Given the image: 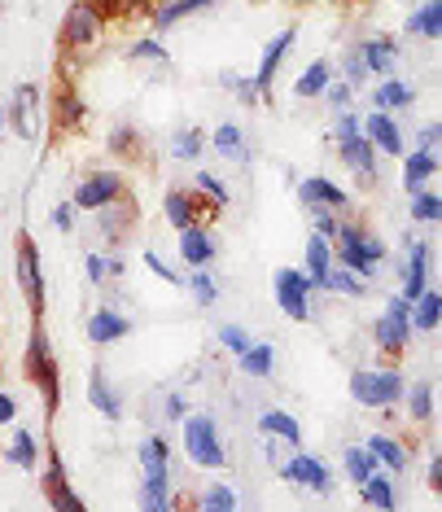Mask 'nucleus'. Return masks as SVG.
I'll list each match as a JSON object with an SVG mask.
<instances>
[{"mask_svg": "<svg viewBox=\"0 0 442 512\" xmlns=\"http://www.w3.org/2000/svg\"><path fill=\"white\" fill-rule=\"evenodd\" d=\"M342 469H346V477H351V482L359 486V482H364V477H368L372 469H381V464L368 456V447H346V456H342Z\"/></svg>", "mask_w": 442, "mask_h": 512, "instance_id": "obj_42", "label": "nucleus"}, {"mask_svg": "<svg viewBox=\"0 0 442 512\" xmlns=\"http://www.w3.org/2000/svg\"><path fill=\"white\" fill-rule=\"evenodd\" d=\"M429 259H434V254H429L425 241H412V246H407V259H403V272H399V281H403L399 294L407 302L421 294V289H429Z\"/></svg>", "mask_w": 442, "mask_h": 512, "instance_id": "obj_17", "label": "nucleus"}, {"mask_svg": "<svg viewBox=\"0 0 442 512\" xmlns=\"http://www.w3.org/2000/svg\"><path fill=\"white\" fill-rule=\"evenodd\" d=\"M22 368H27V377L40 386L44 407H49V412H57V403H62V377H57V355H53L49 333H44V324H40V320L31 324V337H27V355H22Z\"/></svg>", "mask_w": 442, "mask_h": 512, "instance_id": "obj_2", "label": "nucleus"}, {"mask_svg": "<svg viewBox=\"0 0 442 512\" xmlns=\"http://www.w3.org/2000/svg\"><path fill=\"white\" fill-rule=\"evenodd\" d=\"M106 22L110 18L101 14L92 0H75L62 18V44L66 49H92V44L101 40V31H106Z\"/></svg>", "mask_w": 442, "mask_h": 512, "instance_id": "obj_6", "label": "nucleus"}, {"mask_svg": "<svg viewBox=\"0 0 442 512\" xmlns=\"http://www.w3.org/2000/svg\"><path fill=\"white\" fill-rule=\"evenodd\" d=\"M18 285H22V294H27L31 320H40L44 316V272H40V254L31 246L27 232L18 237Z\"/></svg>", "mask_w": 442, "mask_h": 512, "instance_id": "obj_9", "label": "nucleus"}, {"mask_svg": "<svg viewBox=\"0 0 442 512\" xmlns=\"http://www.w3.org/2000/svg\"><path fill=\"white\" fill-rule=\"evenodd\" d=\"M92 5H97L106 18H119V14H132V9H141L145 0H92Z\"/></svg>", "mask_w": 442, "mask_h": 512, "instance_id": "obj_53", "label": "nucleus"}, {"mask_svg": "<svg viewBox=\"0 0 442 512\" xmlns=\"http://www.w3.org/2000/svg\"><path fill=\"white\" fill-rule=\"evenodd\" d=\"M298 202L307 206H324V211H333V215H342L346 206H351V193L342 189V184H333V180H324V176H311V180H302L298 184Z\"/></svg>", "mask_w": 442, "mask_h": 512, "instance_id": "obj_14", "label": "nucleus"}, {"mask_svg": "<svg viewBox=\"0 0 442 512\" xmlns=\"http://www.w3.org/2000/svg\"><path fill=\"white\" fill-rule=\"evenodd\" d=\"M407 36L442 40V0H421V9L407 18Z\"/></svg>", "mask_w": 442, "mask_h": 512, "instance_id": "obj_32", "label": "nucleus"}, {"mask_svg": "<svg viewBox=\"0 0 442 512\" xmlns=\"http://www.w3.org/2000/svg\"><path fill=\"white\" fill-rule=\"evenodd\" d=\"M416 101V88L407 79H381L372 88V110H386V114H399V110H412Z\"/></svg>", "mask_w": 442, "mask_h": 512, "instance_id": "obj_27", "label": "nucleus"}, {"mask_svg": "<svg viewBox=\"0 0 442 512\" xmlns=\"http://www.w3.org/2000/svg\"><path fill=\"white\" fill-rule=\"evenodd\" d=\"M359 57H364L368 75H390L394 62H399V44H394L390 36H372L359 44Z\"/></svg>", "mask_w": 442, "mask_h": 512, "instance_id": "obj_28", "label": "nucleus"}, {"mask_svg": "<svg viewBox=\"0 0 442 512\" xmlns=\"http://www.w3.org/2000/svg\"><path fill=\"white\" fill-rule=\"evenodd\" d=\"M0 9H5V0H0Z\"/></svg>", "mask_w": 442, "mask_h": 512, "instance_id": "obj_62", "label": "nucleus"}, {"mask_svg": "<svg viewBox=\"0 0 442 512\" xmlns=\"http://www.w3.org/2000/svg\"><path fill=\"white\" fill-rule=\"evenodd\" d=\"M438 145H442V123H425L421 132H416V149H434L438 154Z\"/></svg>", "mask_w": 442, "mask_h": 512, "instance_id": "obj_54", "label": "nucleus"}, {"mask_svg": "<svg viewBox=\"0 0 442 512\" xmlns=\"http://www.w3.org/2000/svg\"><path fill=\"white\" fill-rule=\"evenodd\" d=\"M84 272H88L92 285H106V281H110V276H106V259H101V254H88V259H84Z\"/></svg>", "mask_w": 442, "mask_h": 512, "instance_id": "obj_55", "label": "nucleus"}, {"mask_svg": "<svg viewBox=\"0 0 442 512\" xmlns=\"http://www.w3.org/2000/svg\"><path fill=\"white\" fill-rule=\"evenodd\" d=\"M342 79H346V84H351V88H364L368 84V66H364V57H359V49H351V53H346L342 57Z\"/></svg>", "mask_w": 442, "mask_h": 512, "instance_id": "obj_47", "label": "nucleus"}, {"mask_svg": "<svg viewBox=\"0 0 442 512\" xmlns=\"http://www.w3.org/2000/svg\"><path fill=\"white\" fill-rule=\"evenodd\" d=\"M329 84H333V66H329V62H311L307 71L298 75L294 97H302V101H307V97H320V92L329 88Z\"/></svg>", "mask_w": 442, "mask_h": 512, "instance_id": "obj_36", "label": "nucleus"}, {"mask_svg": "<svg viewBox=\"0 0 442 512\" xmlns=\"http://www.w3.org/2000/svg\"><path fill=\"white\" fill-rule=\"evenodd\" d=\"M407 211H412L416 224H442V197H438V193H429V189H416V193H412V206H407Z\"/></svg>", "mask_w": 442, "mask_h": 512, "instance_id": "obj_41", "label": "nucleus"}, {"mask_svg": "<svg viewBox=\"0 0 442 512\" xmlns=\"http://www.w3.org/2000/svg\"><path fill=\"white\" fill-rule=\"evenodd\" d=\"M92 215H97L101 237H110V246H119V241L127 237V228L136 224V206H132V197H123V193L101 206V211H92Z\"/></svg>", "mask_w": 442, "mask_h": 512, "instance_id": "obj_15", "label": "nucleus"}, {"mask_svg": "<svg viewBox=\"0 0 442 512\" xmlns=\"http://www.w3.org/2000/svg\"><path fill=\"white\" fill-rule=\"evenodd\" d=\"M359 132H364V127H359V119H355L351 110H342V114L333 119V141H337V145L351 141V136H359Z\"/></svg>", "mask_w": 442, "mask_h": 512, "instance_id": "obj_52", "label": "nucleus"}, {"mask_svg": "<svg viewBox=\"0 0 442 512\" xmlns=\"http://www.w3.org/2000/svg\"><path fill=\"white\" fill-rule=\"evenodd\" d=\"M158 464H171V442L162 434H149L141 442V469H158Z\"/></svg>", "mask_w": 442, "mask_h": 512, "instance_id": "obj_45", "label": "nucleus"}, {"mask_svg": "<svg viewBox=\"0 0 442 512\" xmlns=\"http://www.w3.org/2000/svg\"><path fill=\"white\" fill-rule=\"evenodd\" d=\"M219 346L224 351H232V355H241L250 346V333L241 329V324H219Z\"/></svg>", "mask_w": 442, "mask_h": 512, "instance_id": "obj_49", "label": "nucleus"}, {"mask_svg": "<svg viewBox=\"0 0 442 512\" xmlns=\"http://www.w3.org/2000/svg\"><path fill=\"white\" fill-rule=\"evenodd\" d=\"M106 276H110V281H119V276H127V263L119 259V254H110V259H106Z\"/></svg>", "mask_w": 442, "mask_h": 512, "instance_id": "obj_60", "label": "nucleus"}, {"mask_svg": "<svg viewBox=\"0 0 442 512\" xmlns=\"http://www.w3.org/2000/svg\"><path fill=\"white\" fill-rule=\"evenodd\" d=\"M364 447H368V456L377 460L386 473H394V477L407 473V464H412V451H407L399 438H390V434H372Z\"/></svg>", "mask_w": 442, "mask_h": 512, "instance_id": "obj_23", "label": "nucleus"}, {"mask_svg": "<svg viewBox=\"0 0 442 512\" xmlns=\"http://www.w3.org/2000/svg\"><path fill=\"white\" fill-rule=\"evenodd\" d=\"M425 482H429V491H442V456L429 460V477H425Z\"/></svg>", "mask_w": 442, "mask_h": 512, "instance_id": "obj_59", "label": "nucleus"}, {"mask_svg": "<svg viewBox=\"0 0 442 512\" xmlns=\"http://www.w3.org/2000/svg\"><path fill=\"white\" fill-rule=\"evenodd\" d=\"M333 263L351 267L359 281H372L377 267L386 263V241H381L377 232H368L364 224H355V219H337V228H333Z\"/></svg>", "mask_w": 442, "mask_h": 512, "instance_id": "obj_1", "label": "nucleus"}, {"mask_svg": "<svg viewBox=\"0 0 442 512\" xmlns=\"http://www.w3.org/2000/svg\"><path fill=\"white\" fill-rule=\"evenodd\" d=\"M180 259H184V267H211L215 263V237L202 219L189 228H180Z\"/></svg>", "mask_w": 442, "mask_h": 512, "instance_id": "obj_16", "label": "nucleus"}, {"mask_svg": "<svg viewBox=\"0 0 442 512\" xmlns=\"http://www.w3.org/2000/svg\"><path fill=\"white\" fill-rule=\"evenodd\" d=\"M272 289H276V302H281V311L289 320H311V276L302 272V267H281V272L272 276Z\"/></svg>", "mask_w": 442, "mask_h": 512, "instance_id": "obj_7", "label": "nucleus"}, {"mask_svg": "<svg viewBox=\"0 0 442 512\" xmlns=\"http://www.w3.org/2000/svg\"><path fill=\"white\" fill-rule=\"evenodd\" d=\"M141 508H149V512H171V508H176V499H171V464L145 469V482H141Z\"/></svg>", "mask_w": 442, "mask_h": 512, "instance_id": "obj_20", "label": "nucleus"}, {"mask_svg": "<svg viewBox=\"0 0 442 512\" xmlns=\"http://www.w3.org/2000/svg\"><path fill=\"white\" fill-rule=\"evenodd\" d=\"M294 36H298V31H294V27H285V31H276V36L267 40V49H263V57H259V71H254V79H250L259 97H272L276 71H281V62L289 57V49H294Z\"/></svg>", "mask_w": 442, "mask_h": 512, "instance_id": "obj_10", "label": "nucleus"}, {"mask_svg": "<svg viewBox=\"0 0 442 512\" xmlns=\"http://www.w3.org/2000/svg\"><path fill=\"white\" fill-rule=\"evenodd\" d=\"M412 302L403 294H394L386 302V311H381L377 320H372V342L381 346L386 355H403L407 346H412Z\"/></svg>", "mask_w": 442, "mask_h": 512, "instance_id": "obj_5", "label": "nucleus"}, {"mask_svg": "<svg viewBox=\"0 0 442 512\" xmlns=\"http://www.w3.org/2000/svg\"><path fill=\"white\" fill-rule=\"evenodd\" d=\"M5 460H9V464H18V469H36V460H40L36 438H31L27 429H18L14 442H9V451H5Z\"/></svg>", "mask_w": 442, "mask_h": 512, "instance_id": "obj_40", "label": "nucleus"}, {"mask_svg": "<svg viewBox=\"0 0 442 512\" xmlns=\"http://www.w3.org/2000/svg\"><path fill=\"white\" fill-rule=\"evenodd\" d=\"M219 0H162V5H154V14H149V27L154 31H171L176 22L193 18V14H206V9H215Z\"/></svg>", "mask_w": 442, "mask_h": 512, "instance_id": "obj_21", "label": "nucleus"}, {"mask_svg": "<svg viewBox=\"0 0 442 512\" xmlns=\"http://www.w3.org/2000/svg\"><path fill=\"white\" fill-rule=\"evenodd\" d=\"M237 368L246 372V377H272V368H276V346H272V342H250L246 351L237 355Z\"/></svg>", "mask_w": 442, "mask_h": 512, "instance_id": "obj_33", "label": "nucleus"}, {"mask_svg": "<svg viewBox=\"0 0 442 512\" xmlns=\"http://www.w3.org/2000/svg\"><path fill=\"white\" fill-rule=\"evenodd\" d=\"M403 372L399 368H359L351 372V399L368 412H390L403 403Z\"/></svg>", "mask_w": 442, "mask_h": 512, "instance_id": "obj_3", "label": "nucleus"}, {"mask_svg": "<svg viewBox=\"0 0 442 512\" xmlns=\"http://www.w3.org/2000/svg\"><path fill=\"white\" fill-rule=\"evenodd\" d=\"M276 473H281V482H294V486H302V491H316V495H329V491H333V473H329V464L316 460V456H307L302 447H298V456H294V460L276 464Z\"/></svg>", "mask_w": 442, "mask_h": 512, "instance_id": "obj_8", "label": "nucleus"}, {"mask_svg": "<svg viewBox=\"0 0 442 512\" xmlns=\"http://www.w3.org/2000/svg\"><path fill=\"white\" fill-rule=\"evenodd\" d=\"M136 145H141V132H136V127H114L110 132V154H132Z\"/></svg>", "mask_w": 442, "mask_h": 512, "instance_id": "obj_50", "label": "nucleus"}, {"mask_svg": "<svg viewBox=\"0 0 442 512\" xmlns=\"http://www.w3.org/2000/svg\"><path fill=\"white\" fill-rule=\"evenodd\" d=\"M184 285H189V294L197 298V307H215L219 285H215V276L206 272V267H189V276H184Z\"/></svg>", "mask_w": 442, "mask_h": 512, "instance_id": "obj_39", "label": "nucleus"}, {"mask_svg": "<svg viewBox=\"0 0 442 512\" xmlns=\"http://www.w3.org/2000/svg\"><path fill=\"white\" fill-rule=\"evenodd\" d=\"M193 193H197V197H211V202H206V206H211V211H224V206L232 202V197H228V189H224V184H219V180L211 176V171H197V184H193Z\"/></svg>", "mask_w": 442, "mask_h": 512, "instance_id": "obj_44", "label": "nucleus"}, {"mask_svg": "<svg viewBox=\"0 0 442 512\" xmlns=\"http://www.w3.org/2000/svg\"><path fill=\"white\" fill-rule=\"evenodd\" d=\"M132 333V320L119 316L114 307H97L88 320V342L92 346H110V342H123V337Z\"/></svg>", "mask_w": 442, "mask_h": 512, "instance_id": "obj_19", "label": "nucleus"}, {"mask_svg": "<svg viewBox=\"0 0 442 512\" xmlns=\"http://www.w3.org/2000/svg\"><path fill=\"white\" fill-rule=\"evenodd\" d=\"M259 429L267 438H281L285 447H298V442H302V425L289 412H281V407H267V412H259Z\"/></svg>", "mask_w": 442, "mask_h": 512, "instance_id": "obj_30", "label": "nucleus"}, {"mask_svg": "<svg viewBox=\"0 0 442 512\" xmlns=\"http://www.w3.org/2000/svg\"><path fill=\"white\" fill-rule=\"evenodd\" d=\"M14 416H18L14 394H5V390H0V425H14Z\"/></svg>", "mask_w": 442, "mask_h": 512, "instance_id": "obj_58", "label": "nucleus"}, {"mask_svg": "<svg viewBox=\"0 0 442 512\" xmlns=\"http://www.w3.org/2000/svg\"><path fill=\"white\" fill-rule=\"evenodd\" d=\"M359 127H364V136L372 145H377V154H390V158H403L407 145H403V127L394 123V114L386 110H372L368 119H359Z\"/></svg>", "mask_w": 442, "mask_h": 512, "instance_id": "obj_11", "label": "nucleus"}, {"mask_svg": "<svg viewBox=\"0 0 442 512\" xmlns=\"http://www.w3.org/2000/svg\"><path fill=\"white\" fill-rule=\"evenodd\" d=\"M206 149V136L197 132V127H180L176 136H171V158L176 162H197Z\"/></svg>", "mask_w": 442, "mask_h": 512, "instance_id": "obj_37", "label": "nucleus"}, {"mask_svg": "<svg viewBox=\"0 0 442 512\" xmlns=\"http://www.w3.org/2000/svg\"><path fill=\"white\" fill-rule=\"evenodd\" d=\"M57 114H62V119H57L62 127H79V119H84V101H79L71 88H62L57 92Z\"/></svg>", "mask_w": 442, "mask_h": 512, "instance_id": "obj_46", "label": "nucleus"}, {"mask_svg": "<svg viewBox=\"0 0 442 512\" xmlns=\"http://www.w3.org/2000/svg\"><path fill=\"white\" fill-rule=\"evenodd\" d=\"M211 145H215V154H219V158H228V162H246V158H250V149H246V132H241L237 123H219Z\"/></svg>", "mask_w": 442, "mask_h": 512, "instance_id": "obj_35", "label": "nucleus"}, {"mask_svg": "<svg viewBox=\"0 0 442 512\" xmlns=\"http://www.w3.org/2000/svg\"><path fill=\"white\" fill-rule=\"evenodd\" d=\"M320 97H324V101H329V106H333L337 114H342V110H351V101H355V88H351V84H346V79H333V84H329V88H324V92H320Z\"/></svg>", "mask_w": 442, "mask_h": 512, "instance_id": "obj_48", "label": "nucleus"}, {"mask_svg": "<svg viewBox=\"0 0 442 512\" xmlns=\"http://www.w3.org/2000/svg\"><path fill=\"white\" fill-rule=\"evenodd\" d=\"M119 193H123V176H119V171H92V176L75 189V206H79V211H101V206L114 202Z\"/></svg>", "mask_w": 442, "mask_h": 512, "instance_id": "obj_12", "label": "nucleus"}, {"mask_svg": "<svg viewBox=\"0 0 442 512\" xmlns=\"http://www.w3.org/2000/svg\"><path fill=\"white\" fill-rule=\"evenodd\" d=\"M329 267H333V241L324 237V232H311L307 246H302V272L311 276V289H320Z\"/></svg>", "mask_w": 442, "mask_h": 512, "instance_id": "obj_25", "label": "nucleus"}, {"mask_svg": "<svg viewBox=\"0 0 442 512\" xmlns=\"http://www.w3.org/2000/svg\"><path fill=\"white\" fill-rule=\"evenodd\" d=\"M53 228H62V232H71V224H75V202H62V206H53Z\"/></svg>", "mask_w": 442, "mask_h": 512, "instance_id": "obj_56", "label": "nucleus"}, {"mask_svg": "<svg viewBox=\"0 0 442 512\" xmlns=\"http://www.w3.org/2000/svg\"><path fill=\"white\" fill-rule=\"evenodd\" d=\"M197 508H202V512H232V508H241V499H237V491H232V486L211 482L202 495H197Z\"/></svg>", "mask_w": 442, "mask_h": 512, "instance_id": "obj_38", "label": "nucleus"}, {"mask_svg": "<svg viewBox=\"0 0 442 512\" xmlns=\"http://www.w3.org/2000/svg\"><path fill=\"white\" fill-rule=\"evenodd\" d=\"M359 499H364L368 508H381V512H390V508H399V491H394V473L386 469H372L364 482H359Z\"/></svg>", "mask_w": 442, "mask_h": 512, "instance_id": "obj_24", "label": "nucleus"}, {"mask_svg": "<svg viewBox=\"0 0 442 512\" xmlns=\"http://www.w3.org/2000/svg\"><path fill=\"white\" fill-rule=\"evenodd\" d=\"M403 399H407V416H412L416 425L434 421V381H429V377L412 381V386H403Z\"/></svg>", "mask_w": 442, "mask_h": 512, "instance_id": "obj_31", "label": "nucleus"}, {"mask_svg": "<svg viewBox=\"0 0 442 512\" xmlns=\"http://www.w3.org/2000/svg\"><path fill=\"white\" fill-rule=\"evenodd\" d=\"M180 429H184V451H189V460L197 464V469H224L228 451H224V438H219L215 416L189 412L180 421Z\"/></svg>", "mask_w": 442, "mask_h": 512, "instance_id": "obj_4", "label": "nucleus"}, {"mask_svg": "<svg viewBox=\"0 0 442 512\" xmlns=\"http://www.w3.org/2000/svg\"><path fill=\"white\" fill-rule=\"evenodd\" d=\"M337 154H342V167L351 171L355 180L377 184V145H372L364 132L351 136V141H342V145H337Z\"/></svg>", "mask_w": 442, "mask_h": 512, "instance_id": "obj_13", "label": "nucleus"}, {"mask_svg": "<svg viewBox=\"0 0 442 512\" xmlns=\"http://www.w3.org/2000/svg\"><path fill=\"white\" fill-rule=\"evenodd\" d=\"M438 154L434 149H412V154H403V189L407 193H416V189H425L429 180L438 176Z\"/></svg>", "mask_w": 442, "mask_h": 512, "instance_id": "obj_26", "label": "nucleus"}, {"mask_svg": "<svg viewBox=\"0 0 442 512\" xmlns=\"http://www.w3.org/2000/svg\"><path fill=\"white\" fill-rule=\"evenodd\" d=\"M5 123H9V119H5V106H0V136H5Z\"/></svg>", "mask_w": 442, "mask_h": 512, "instance_id": "obj_61", "label": "nucleus"}, {"mask_svg": "<svg viewBox=\"0 0 442 512\" xmlns=\"http://www.w3.org/2000/svg\"><path fill=\"white\" fill-rule=\"evenodd\" d=\"M320 289H324V294H342V298H364V294H368V281H359V276L351 272V267L333 263L329 272H324Z\"/></svg>", "mask_w": 442, "mask_h": 512, "instance_id": "obj_34", "label": "nucleus"}, {"mask_svg": "<svg viewBox=\"0 0 442 512\" xmlns=\"http://www.w3.org/2000/svg\"><path fill=\"white\" fill-rule=\"evenodd\" d=\"M145 267L158 276V281H167V285H184V276H180V272H171L167 259H162V254H154V250H145Z\"/></svg>", "mask_w": 442, "mask_h": 512, "instance_id": "obj_51", "label": "nucleus"}, {"mask_svg": "<svg viewBox=\"0 0 442 512\" xmlns=\"http://www.w3.org/2000/svg\"><path fill=\"white\" fill-rule=\"evenodd\" d=\"M162 215H167L171 228H189L197 224V215H202V197H197L193 189H167V197H162Z\"/></svg>", "mask_w": 442, "mask_h": 512, "instance_id": "obj_22", "label": "nucleus"}, {"mask_svg": "<svg viewBox=\"0 0 442 512\" xmlns=\"http://www.w3.org/2000/svg\"><path fill=\"white\" fill-rule=\"evenodd\" d=\"M442 324V294L438 289H421L412 298V333H438Z\"/></svg>", "mask_w": 442, "mask_h": 512, "instance_id": "obj_29", "label": "nucleus"}, {"mask_svg": "<svg viewBox=\"0 0 442 512\" xmlns=\"http://www.w3.org/2000/svg\"><path fill=\"white\" fill-rule=\"evenodd\" d=\"M88 399L106 421H123V394L114 390V381L106 377L101 364H92V372H88Z\"/></svg>", "mask_w": 442, "mask_h": 512, "instance_id": "obj_18", "label": "nucleus"}, {"mask_svg": "<svg viewBox=\"0 0 442 512\" xmlns=\"http://www.w3.org/2000/svg\"><path fill=\"white\" fill-rule=\"evenodd\" d=\"M127 62H158V66H167L171 53H167V44H162V40L145 36V40H136L132 49H127Z\"/></svg>", "mask_w": 442, "mask_h": 512, "instance_id": "obj_43", "label": "nucleus"}, {"mask_svg": "<svg viewBox=\"0 0 442 512\" xmlns=\"http://www.w3.org/2000/svg\"><path fill=\"white\" fill-rule=\"evenodd\" d=\"M158 5H162V0H158Z\"/></svg>", "mask_w": 442, "mask_h": 512, "instance_id": "obj_63", "label": "nucleus"}, {"mask_svg": "<svg viewBox=\"0 0 442 512\" xmlns=\"http://www.w3.org/2000/svg\"><path fill=\"white\" fill-rule=\"evenodd\" d=\"M162 403H167V412H162V416H167V421H184V416H189V403H184L180 394H167V399H162Z\"/></svg>", "mask_w": 442, "mask_h": 512, "instance_id": "obj_57", "label": "nucleus"}]
</instances>
